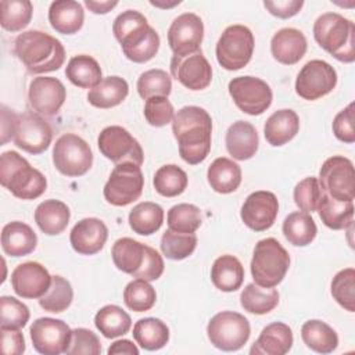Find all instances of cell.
Returning <instances> with one entry per match:
<instances>
[{
    "instance_id": "36",
    "label": "cell",
    "mask_w": 355,
    "mask_h": 355,
    "mask_svg": "<svg viewBox=\"0 0 355 355\" xmlns=\"http://www.w3.org/2000/svg\"><path fill=\"white\" fill-rule=\"evenodd\" d=\"M318 212L324 226L333 230H343L352 226L354 201H338L324 193L318 207Z\"/></svg>"
},
{
    "instance_id": "15",
    "label": "cell",
    "mask_w": 355,
    "mask_h": 355,
    "mask_svg": "<svg viewBox=\"0 0 355 355\" xmlns=\"http://www.w3.org/2000/svg\"><path fill=\"white\" fill-rule=\"evenodd\" d=\"M33 348L43 355L67 354L71 344L72 330L61 319L39 318L29 329Z\"/></svg>"
},
{
    "instance_id": "29",
    "label": "cell",
    "mask_w": 355,
    "mask_h": 355,
    "mask_svg": "<svg viewBox=\"0 0 355 355\" xmlns=\"http://www.w3.org/2000/svg\"><path fill=\"white\" fill-rule=\"evenodd\" d=\"M148 252V245L130 237L118 239L112 248L111 257L114 265L123 273L135 276L143 266Z\"/></svg>"
},
{
    "instance_id": "54",
    "label": "cell",
    "mask_w": 355,
    "mask_h": 355,
    "mask_svg": "<svg viewBox=\"0 0 355 355\" xmlns=\"http://www.w3.org/2000/svg\"><path fill=\"white\" fill-rule=\"evenodd\" d=\"M333 133L343 141L352 144L355 141V128H354V103H349L344 110H341L333 119Z\"/></svg>"
},
{
    "instance_id": "27",
    "label": "cell",
    "mask_w": 355,
    "mask_h": 355,
    "mask_svg": "<svg viewBox=\"0 0 355 355\" xmlns=\"http://www.w3.org/2000/svg\"><path fill=\"white\" fill-rule=\"evenodd\" d=\"M85 21V11L80 3L73 0H57L50 4L49 22L53 29L62 35L76 33Z\"/></svg>"
},
{
    "instance_id": "11",
    "label": "cell",
    "mask_w": 355,
    "mask_h": 355,
    "mask_svg": "<svg viewBox=\"0 0 355 355\" xmlns=\"http://www.w3.org/2000/svg\"><path fill=\"white\" fill-rule=\"evenodd\" d=\"M318 180L329 197L338 201H354L355 171L351 159L343 155L327 158L320 166Z\"/></svg>"
},
{
    "instance_id": "52",
    "label": "cell",
    "mask_w": 355,
    "mask_h": 355,
    "mask_svg": "<svg viewBox=\"0 0 355 355\" xmlns=\"http://www.w3.org/2000/svg\"><path fill=\"white\" fill-rule=\"evenodd\" d=\"M175 116L173 105L168 100V97H151L146 100L144 104V118L146 121L155 128H161L172 122Z\"/></svg>"
},
{
    "instance_id": "13",
    "label": "cell",
    "mask_w": 355,
    "mask_h": 355,
    "mask_svg": "<svg viewBox=\"0 0 355 355\" xmlns=\"http://www.w3.org/2000/svg\"><path fill=\"white\" fill-rule=\"evenodd\" d=\"M227 89L239 110L248 115L263 114L273 100L270 86L265 80L250 75L233 78Z\"/></svg>"
},
{
    "instance_id": "34",
    "label": "cell",
    "mask_w": 355,
    "mask_h": 355,
    "mask_svg": "<svg viewBox=\"0 0 355 355\" xmlns=\"http://www.w3.org/2000/svg\"><path fill=\"white\" fill-rule=\"evenodd\" d=\"M301 338L308 348L318 354H330L338 347L336 330L319 319H311L302 324Z\"/></svg>"
},
{
    "instance_id": "22",
    "label": "cell",
    "mask_w": 355,
    "mask_h": 355,
    "mask_svg": "<svg viewBox=\"0 0 355 355\" xmlns=\"http://www.w3.org/2000/svg\"><path fill=\"white\" fill-rule=\"evenodd\" d=\"M108 239V229L98 218H85L75 223L69 234L72 248L82 255L100 252Z\"/></svg>"
},
{
    "instance_id": "7",
    "label": "cell",
    "mask_w": 355,
    "mask_h": 355,
    "mask_svg": "<svg viewBox=\"0 0 355 355\" xmlns=\"http://www.w3.org/2000/svg\"><path fill=\"white\" fill-rule=\"evenodd\" d=\"M207 334L215 348L232 352L244 347L250 338L251 327L244 315L233 311H222L208 322Z\"/></svg>"
},
{
    "instance_id": "23",
    "label": "cell",
    "mask_w": 355,
    "mask_h": 355,
    "mask_svg": "<svg viewBox=\"0 0 355 355\" xmlns=\"http://www.w3.org/2000/svg\"><path fill=\"white\" fill-rule=\"evenodd\" d=\"M306 47V37L295 28H282L270 40V53L273 58L284 65L297 64L305 55Z\"/></svg>"
},
{
    "instance_id": "19",
    "label": "cell",
    "mask_w": 355,
    "mask_h": 355,
    "mask_svg": "<svg viewBox=\"0 0 355 355\" xmlns=\"http://www.w3.org/2000/svg\"><path fill=\"white\" fill-rule=\"evenodd\" d=\"M279 212V201L272 191L258 190L251 193L240 211L244 225L254 232H265L273 226Z\"/></svg>"
},
{
    "instance_id": "24",
    "label": "cell",
    "mask_w": 355,
    "mask_h": 355,
    "mask_svg": "<svg viewBox=\"0 0 355 355\" xmlns=\"http://www.w3.org/2000/svg\"><path fill=\"white\" fill-rule=\"evenodd\" d=\"M227 153L237 161H245L255 155L259 144L257 129L247 121L233 122L225 137Z\"/></svg>"
},
{
    "instance_id": "40",
    "label": "cell",
    "mask_w": 355,
    "mask_h": 355,
    "mask_svg": "<svg viewBox=\"0 0 355 355\" xmlns=\"http://www.w3.org/2000/svg\"><path fill=\"white\" fill-rule=\"evenodd\" d=\"M94 324L105 338H116L130 330L132 319L121 306L105 305L97 311Z\"/></svg>"
},
{
    "instance_id": "56",
    "label": "cell",
    "mask_w": 355,
    "mask_h": 355,
    "mask_svg": "<svg viewBox=\"0 0 355 355\" xmlns=\"http://www.w3.org/2000/svg\"><path fill=\"white\" fill-rule=\"evenodd\" d=\"M302 0H265L263 7L275 17L287 19L300 12L302 8Z\"/></svg>"
},
{
    "instance_id": "4",
    "label": "cell",
    "mask_w": 355,
    "mask_h": 355,
    "mask_svg": "<svg viewBox=\"0 0 355 355\" xmlns=\"http://www.w3.org/2000/svg\"><path fill=\"white\" fill-rule=\"evenodd\" d=\"M0 183L21 200H35L47 189L44 175L32 168L22 155L11 150L0 155Z\"/></svg>"
},
{
    "instance_id": "53",
    "label": "cell",
    "mask_w": 355,
    "mask_h": 355,
    "mask_svg": "<svg viewBox=\"0 0 355 355\" xmlns=\"http://www.w3.org/2000/svg\"><path fill=\"white\" fill-rule=\"evenodd\" d=\"M101 352V343L98 337L89 329L78 327L72 330L71 344L67 349L69 355H100Z\"/></svg>"
},
{
    "instance_id": "30",
    "label": "cell",
    "mask_w": 355,
    "mask_h": 355,
    "mask_svg": "<svg viewBox=\"0 0 355 355\" xmlns=\"http://www.w3.org/2000/svg\"><path fill=\"white\" fill-rule=\"evenodd\" d=\"M71 218L68 205L60 200H44L35 209V222L39 229L47 236H57L62 233Z\"/></svg>"
},
{
    "instance_id": "41",
    "label": "cell",
    "mask_w": 355,
    "mask_h": 355,
    "mask_svg": "<svg viewBox=\"0 0 355 355\" xmlns=\"http://www.w3.org/2000/svg\"><path fill=\"white\" fill-rule=\"evenodd\" d=\"M240 304L250 313L265 315L277 306L279 293L273 287H261L250 283L240 294Z\"/></svg>"
},
{
    "instance_id": "14",
    "label": "cell",
    "mask_w": 355,
    "mask_h": 355,
    "mask_svg": "<svg viewBox=\"0 0 355 355\" xmlns=\"http://www.w3.org/2000/svg\"><path fill=\"white\" fill-rule=\"evenodd\" d=\"M336 85V69L323 60H311L297 75L295 92L304 100L313 101L333 92Z\"/></svg>"
},
{
    "instance_id": "37",
    "label": "cell",
    "mask_w": 355,
    "mask_h": 355,
    "mask_svg": "<svg viewBox=\"0 0 355 355\" xmlns=\"http://www.w3.org/2000/svg\"><path fill=\"white\" fill-rule=\"evenodd\" d=\"M133 338L146 351L164 348L169 341L168 326L157 318H144L135 323Z\"/></svg>"
},
{
    "instance_id": "2",
    "label": "cell",
    "mask_w": 355,
    "mask_h": 355,
    "mask_svg": "<svg viewBox=\"0 0 355 355\" xmlns=\"http://www.w3.org/2000/svg\"><path fill=\"white\" fill-rule=\"evenodd\" d=\"M112 32L125 57L133 62H147L158 53L159 35L148 25L147 18L136 10L121 12L114 19Z\"/></svg>"
},
{
    "instance_id": "20",
    "label": "cell",
    "mask_w": 355,
    "mask_h": 355,
    "mask_svg": "<svg viewBox=\"0 0 355 355\" xmlns=\"http://www.w3.org/2000/svg\"><path fill=\"white\" fill-rule=\"evenodd\" d=\"M67 98L62 82L51 76H37L29 85L28 100L31 108L43 116L55 115Z\"/></svg>"
},
{
    "instance_id": "44",
    "label": "cell",
    "mask_w": 355,
    "mask_h": 355,
    "mask_svg": "<svg viewBox=\"0 0 355 355\" xmlns=\"http://www.w3.org/2000/svg\"><path fill=\"white\" fill-rule=\"evenodd\" d=\"M73 300V290L71 283L62 276H51V284L46 294L39 298V305L53 313H61L69 308Z\"/></svg>"
},
{
    "instance_id": "31",
    "label": "cell",
    "mask_w": 355,
    "mask_h": 355,
    "mask_svg": "<svg viewBox=\"0 0 355 355\" xmlns=\"http://www.w3.org/2000/svg\"><path fill=\"white\" fill-rule=\"evenodd\" d=\"M207 179L214 191L229 194L236 191L241 183V168L233 159L219 157L208 166Z\"/></svg>"
},
{
    "instance_id": "28",
    "label": "cell",
    "mask_w": 355,
    "mask_h": 355,
    "mask_svg": "<svg viewBox=\"0 0 355 355\" xmlns=\"http://www.w3.org/2000/svg\"><path fill=\"white\" fill-rule=\"evenodd\" d=\"M300 129V118L293 110L275 111L263 125L266 141L273 147H280L295 137Z\"/></svg>"
},
{
    "instance_id": "51",
    "label": "cell",
    "mask_w": 355,
    "mask_h": 355,
    "mask_svg": "<svg viewBox=\"0 0 355 355\" xmlns=\"http://www.w3.org/2000/svg\"><path fill=\"white\" fill-rule=\"evenodd\" d=\"M29 308L19 300L8 295L0 297V323L1 327L21 329L29 320Z\"/></svg>"
},
{
    "instance_id": "8",
    "label": "cell",
    "mask_w": 355,
    "mask_h": 355,
    "mask_svg": "<svg viewBox=\"0 0 355 355\" xmlns=\"http://www.w3.org/2000/svg\"><path fill=\"white\" fill-rule=\"evenodd\" d=\"M254 35L244 25L227 26L216 43L218 64L226 71H237L244 68L254 53Z\"/></svg>"
},
{
    "instance_id": "16",
    "label": "cell",
    "mask_w": 355,
    "mask_h": 355,
    "mask_svg": "<svg viewBox=\"0 0 355 355\" xmlns=\"http://www.w3.org/2000/svg\"><path fill=\"white\" fill-rule=\"evenodd\" d=\"M53 130L39 114L22 112L17 115L12 137V141L17 147L36 155L49 148Z\"/></svg>"
},
{
    "instance_id": "47",
    "label": "cell",
    "mask_w": 355,
    "mask_h": 355,
    "mask_svg": "<svg viewBox=\"0 0 355 355\" xmlns=\"http://www.w3.org/2000/svg\"><path fill=\"white\" fill-rule=\"evenodd\" d=\"M166 222L171 230L179 233H194L202 222L201 211L193 204H176L166 215Z\"/></svg>"
},
{
    "instance_id": "6",
    "label": "cell",
    "mask_w": 355,
    "mask_h": 355,
    "mask_svg": "<svg viewBox=\"0 0 355 355\" xmlns=\"http://www.w3.org/2000/svg\"><path fill=\"white\" fill-rule=\"evenodd\" d=\"M290 268V255L273 237L262 239L255 244L251 259L254 283L261 287H276Z\"/></svg>"
},
{
    "instance_id": "55",
    "label": "cell",
    "mask_w": 355,
    "mask_h": 355,
    "mask_svg": "<svg viewBox=\"0 0 355 355\" xmlns=\"http://www.w3.org/2000/svg\"><path fill=\"white\" fill-rule=\"evenodd\" d=\"M164 268H165L164 259L159 255V252L157 250H154L153 247H148L146 261L133 277L143 279L146 282H153V280H157L161 277V275L164 273Z\"/></svg>"
},
{
    "instance_id": "1",
    "label": "cell",
    "mask_w": 355,
    "mask_h": 355,
    "mask_svg": "<svg viewBox=\"0 0 355 355\" xmlns=\"http://www.w3.org/2000/svg\"><path fill=\"white\" fill-rule=\"evenodd\" d=\"M172 132L179 144L180 158L197 165L202 162L211 150L212 119L201 107L186 105L172 119Z\"/></svg>"
},
{
    "instance_id": "39",
    "label": "cell",
    "mask_w": 355,
    "mask_h": 355,
    "mask_svg": "<svg viewBox=\"0 0 355 355\" xmlns=\"http://www.w3.org/2000/svg\"><path fill=\"white\" fill-rule=\"evenodd\" d=\"M162 222L164 209L157 202H139L129 212V226L140 236H150L155 233L162 226Z\"/></svg>"
},
{
    "instance_id": "43",
    "label": "cell",
    "mask_w": 355,
    "mask_h": 355,
    "mask_svg": "<svg viewBox=\"0 0 355 355\" xmlns=\"http://www.w3.org/2000/svg\"><path fill=\"white\" fill-rule=\"evenodd\" d=\"M187 182L186 172L173 164L158 168L153 179L155 191L164 197H176L182 194L187 187Z\"/></svg>"
},
{
    "instance_id": "12",
    "label": "cell",
    "mask_w": 355,
    "mask_h": 355,
    "mask_svg": "<svg viewBox=\"0 0 355 355\" xmlns=\"http://www.w3.org/2000/svg\"><path fill=\"white\" fill-rule=\"evenodd\" d=\"M100 153L115 165L130 162L141 166L144 155L139 141L122 126L104 128L97 139Z\"/></svg>"
},
{
    "instance_id": "26",
    "label": "cell",
    "mask_w": 355,
    "mask_h": 355,
    "mask_svg": "<svg viewBox=\"0 0 355 355\" xmlns=\"http://www.w3.org/2000/svg\"><path fill=\"white\" fill-rule=\"evenodd\" d=\"M37 245V236L33 229L19 220L4 225L1 230V248L10 257H24Z\"/></svg>"
},
{
    "instance_id": "35",
    "label": "cell",
    "mask_w": 355,
    "mask_h": 355,
    "mask_svg": "<svg viewBox=\"0 0 355 355\" xmlns=\"http://www.w3.org/2000/svg\"><path fill=\"white\" fill-rule=\"evenodd\" d=\"M65 76L72 85L80 89H93L103 80L98 62L87 54L72 57L67 64Z\"/></svg>"
},
{
    "instance_id": "59",
    "label": "cell",
    "mask_w": 355,
    "mask_h": 355,
    "mask_svg": "<svg viewBox=\"0 0 355 355\" xmlns=\"http://www.w3.org/2000/svg\"><path fill=\"white\" fill-rule=\"evenodd\" d=\"M110 355L115 354H128V355H139V348L130 340H118L112 343L107 351Z\"/></svg>"
},
{
    "instance_id": "21",
    "label": "cell",
    "mask_w": 355,
    "mask_h": 355,
    "mask_svg": "<svg viewBox=\"0 0 355 355\" xmlns=\"http://www.w3.org/2000/svg\"><path fill=\"white\" fill-rule=\"evenodd\" d=\"M50 284L51 276L49 270L35 261L19 263L11 273L12 290L22 298H40L46 294Z\"/></svg>"
},
{
    "instance_id": "18",
    "label": "cell",
    "mask_w": 355,
    "mask_h": 355,
    "mask_svg": "<svg viewBox=\"0 0 355 355\" xmlns=\"http://www.w3.org/2000/svg\"><path fill=\"white\" fill-rule=\"evenodd\" d=\"M204 37V24L194 12L178 15L168 29V44L173 55H186L200 50Z\"/></svg>"
},
{
    "instance_id": "57",
    "label": "cell",
    "mask_w": 355,
    "mask_h": 355,
    "mask_svg": "<svg viewBox=\"0 0 355 355\" xmlns=\"http://www.w3.org/2000/svg\"><path fill=\"white\" fill-rule=\"evenodd\" d=\"M1 349L6 355H21L25 351V338L19 329L1 327Z\"/></svg>"
},
{
    "instance_id": "42",
    "label": "cell",
    "mask_w": 355,
    "mask_h": 355,
    "mask_svg": "<svg viewBox=\"0 0 355 355\" xmlns=\"http://www.w3.org/2000/svg\"><path fill=\"white\" fill-rule=\"evenodd\" d=\"M33 6L29 0H3L0 3V25L8 32L26 28L32 19Z\"/></svg>"
},
{
    "instance_id": "38",
    "label": "cell",
    "mask_w": 355,
    "mask_h": 355,
    "mask_svg": "<svg viewBox=\"0 0 355 355\" xmlns=\"http://www.w3.org/2000/svg\"><path fill=\"white\" fill-rule=\"evenodd\" d=\"M316 223L306 212H291L283 222V234L286 240L295 247H305L311 244L316 237Z\"/></svg>"
},
{
    "instance_id": "9",
    "label": "cell",
    "mask_w": 355,
    "mask_h": 355,
    "mask_svg": "<svg viewBox=\"0 0 355 355\" xmlns=\"http://www.w3.org/2000/svg\"><path fill=\"white\" fill-rule=\"evenodd\" d=\"M53 164L60 173L78 178L92 168L93 153L90 146L80 136L65 133L55 140L53 147Z\"/></svg>"
},
{
    "instance_id": "5",
    "label": "cell",
    "mask_w": 355,
    "mask_h": 355,
    "mask_svg": "<svg viewBox=\"0 0 355 355\" xmlns=\"http://www.w3.org/2000/svg\"><path fill=\"white\" fill-rule=\"evenodd\" d=\"M313 37L318 44L341 62H354L355 25L338 12H324L313 24Z\"/></svg>"
},
{
    "instance_id": "17",
    "label": "cell",
    "mask_w": 355,
    "mask_h": 355,
    "mask_svg": "<svg viewBox=\"0 0 355 355\" xmlns=\"http://www.w3.org/2000/svg\"><path fill=\"white\" fill-rule=\"evenodd\" d=\"M171 73L190 90H204L212 80V67L201 50L186 55H173Z\"/></svg>"
},
{
    "instance_id": "46",
    "label": "cell",
    "mask_w": 355,
    "mask_h": 355,
    "mask_svg": "<svg viewBox=\"0 0 355 355\" xmlns=\"http://www.w3.org/2000/svg\"><path fill=\"white\" fill-rule=\"evenodd\" d=\"M157 300V293L150 282L135 279L129 282L123 290L125 305L135 312L150 311Z\"/></svg>"
},
{
    "instance_id": "33",
    "label": "cell",
    "mask_w": 355,
    "mask_h": 355,
    "mask_svg": "<svg viewBox=\"0 0 355 355\" xmlns=\"http://www.w3.org/2000/svg\"><path fill=\"white\" fill-rule=\"evenodd\" d=\"M129 93L128 82L121 76H107L89 90L87 101L96 108H112L119 105Z\"/></svg>"
},
{
    "instance_id": "50",
    "label": "cell",
    "mask_w": 355,
    "mask_h": 355,
    "mask_svg": "<svg viewBox=\"0 0 355 355\" xmlns=\"http://www.w3.org/2000/svg\"><path fill=\"white\" fill-rule=\"evenodd\" d=\"M324 191L315 176L302 179L294 187V202L302 212H315L320 204Z\"/></svg>"
},
{
    "instance_id": "10",
    "label": "cell",
    "mask_w": 355,
    "mask_h": 355,
    "mask_svg": "<svg viewBox=\"0 0 355 355\" xmlns=\"http://www.w3.org/2000/svg\"><path fill=\"white\" fill-rule=\"evenodd\" d=\"M143 187L144 176L140 166L125 162L115 165L103 189V194L108 204L125 207L141 196Z\"/></svg>"
},
{
    "instance_id": "61",
    "label": "cell",
    "mask_w": 355,
    "mask_h": 355,
    "mask_svg": "<svg viewBox=\"0 0 355 355\" xmlns=\"http://www.w3.org/2000/svg\"><path fill=\"white\" fill-rule=\"evenodd\" d=\"M150 4H153V6H155V7H161V8H171V7H173V6L180 4V1L178 0V1H172V3H161V1H157V0H155V1L151 0Z\"/></svg>"
},
{
    "instance_id": "32",
    "label": "cell",
    "mask_w": 355,
    "mask_h": 355,
    "mask_svg": "<svg viewBox=\"0 0 355 355\" xmlns=\"http://www.w3.org/2000/svg\"><path fill=\"white\" fill-rule=\"evenodd\" d=\"M211 280L214 286L220 291H225V293L236 291L243 284L244 268L236 257L230 254L220 255L212 263Z\"/></svg>"
},
{
    "instance_id": "25",
    "label": "cell",
    "mask_w": 355,
    "mask_h": 355,
    "mask_svg": "<svg viewBox=\"0 0 355 355\" xmlns=\"http://www.w3.org/2000/svg\"><path fill=\"white\" fill-rule=\"evenodd\" d=\"M293 341L294 338L290 326L283 322H273L262 329L250 352L252 355H284L291 349Z\"/></svg>"
},
{
    "instance_id": "3",
    "label": "cell",
    "mask_w": 355,
    "mask_h": 355,
    "mask_svg": "<svg viewBox=\"0 0 355 355\" xmlns=\"http://www.w3.org/2000/svg\"><path fill=\"white\" fill-rule=\"evenodd\" d=\"M14 51L31 73L57 71L65 61V49L54 36L42 31H26L17 36Z\"/></svg>"
},
{
    "instance_id": "58",
    "label": "cell",
    "mask_w": 355,
    "mask_h": 355,
    "mask_svg": "<svg viewBox=\"0 0 355 355\" xmlns=\"http://www.w3.org/2000/svg\"><path fill=\"white\" fill-rule=\"evenodd\" d=\"M17 115L18 114H15L12 110L7 108L6 105H1V146L6 144L8 140H12Z\"/></svg>"
},
{
    "instance_id": "49",
    "label": "cell",
    "mask_w": 355,
    "mask_h": 355,
    "mask_svg": "<svg viewBox=\"0 0 355 355\" xmlns=\"http://www.w3.org/2000/svg\"><path fill=\"white\" fill-rule=\"evenodd\" d=\"M331 295L348 312H355V269L345 268L331 280Z\"/></svg>"
},
{
    "instance_id": "48",
    "label": "cell",
    "mask_w": 355,
    "mask_h": 355,
    "mask_svg": "<svg viewBox=\"0 0 355 355\" xmlns=\"http://www.w3.org/2000/svg\"><path fill=\"white\" fill-rule=\"evenodd\" d=\"M137 93L141 98L148 100L151 97H168L172 90L171 76L164 69H148L143 72L137 79Z\"/></svg>"
},
{
    "instance_id": "60",
    "label": "cell",
    "mask_w": 355,
    "mask_h": 355,
    "mask_svg": "<svg viewBox=\"0 0 355 355\" xmlns=\"http://www.w3.org/2000/svg\"><path fill=\"white\" fill-rule=\"evenodd\" d=\"M85 6L94 14H107L110 12L114 7L118 6V1H96V0H85Z\"/></svg>"
},
{
    "instance_id": "45",
    "label": "cell",
    "mask_w": 355,
    "mask_h": 355,
    "mask_svg": "<svg viewBox=\"0 0 355 355\" xmlns=\"http://www.w3.org/2000/svg\"><path fill=\"white\" fill-rule=\"evenodd\" d=\"M162 254L173 261H182L190 257L197 247V236L194 233H179L168 229L161 237Z\"/></svg>"
}]
</instances>
